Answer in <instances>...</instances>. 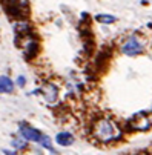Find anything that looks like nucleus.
<instances>
[{
    "mask_svg": "<svg viewBox=\"0 0 152 155\" xmlns=\"http://www.w3.org/2000/svg\"><path fill=\"white\" fill-rule=\"evenodd\" d=\"M40 144H41L43 147H45V149L51 150L52 153H55V150H54V147H52V143H51V138H49L48 135L43 134V137H41V140H40Z\"/></svg>",
    "mask_w": 152,
    "mask_h": 155,
    "instance_id": "obj_11",
    "label": "nucleus"
},
{
    "mask_svg": "<svg viewBox=\"0 0 152 155\" xmlns=\"http://www.w3.org/2000/svg\"><path fill=\"white\" fill-rule=\"evenodd\" d=\"M97 21H100V23H106V25H109V23H114L115 21V17L114 15H107V14H98L95 17Z\"/></svg>",
    "mask_w": 152,
    "mask_h": 155,
    "instance_id": "obj_10",
    "label": "nucleus"
},
{
    "mask_svg": "<svg viewBox=\"0 0 152 155\" xmlns=\"http://www.w3.org/2000/svg\"><path fill=\"white\" fill-rule=\"evenodd\" d=\"M11 146H12L14 149H25L26 141H25L23 138H14V140L11 141Z\"/></svg>",
    "mask_w": 152,
    "mask_h": 155,
    "instance_id": "obj_12",
    "label": "nucleus"
},
{
    "mask_svg": "<svg viewBox=\"0 0 152 155\" xmlns=\"http://www.w3.org/2000/svg\"><path fill=\"white\" fill-rule=\"evenodd\" d=\"M55 143L60 146H71L74 143V135L71 132H58L55 135Z\"/></svg>",
    "mask_w": 152,
    "mask_h": 155,
    "instance_id": "obj_7",
    "label": "nucleus"
},
{
    "mask_svg": "<svg viewBox=\"0 0 152 155\" xmlns=\"http://www.w3.org/2000/svg\"><path fill=\"white\" fill-rule=\"evenodd\" d=\"M12 91H14V81L6 75H0V92L11 94Z\"/></svg>",
    "mask_w": 152,
    "mask_h": 155,
    "instance_id": "obj_8",
    "label": "nucleus"
},
{
    "mask_svg": "<svg viewBox=\"0 0 152 155\" xmlns=\"http://www.w3.org/2000/svg\"><path fill=\"white\" fill-rule=\"evenodd\" d=\"M5 8L17 17H21L28 12V5H26V0H2Z\"/></svg>",
    "mask_w": 152,
    "mask_h": 155,
    "instance_id": "obj_3",
    "label": "nucleus"
},
{
    "mask_svg": "<svg viewBox=\"0 0 152 155\" xmlns=\"http://www.w3.org/2000/svg\"><path fill=\"white\" fill-rule=\"evenodd\" d=\"M23 51H25V55H26L28 58H31V57L37 52V43H35L34 40H29L26 45H25Z\"/></svg>",
    "mask_w": 152,
    "mask_h": 155,
    "instance_id": "obj_9",
    "label": "nucleus"
},
{
    "mask_svg": "<svg viewBox=\"0 0 152 155\" xmlns=\"http://www.w3.org/2000/svg\"><path fill=\"white\" fill-rule=\"evenodd\" d=\"M25 83H26V78H25L23 75H20V77L17 78V84H18L20 87H23V86H25Z\"/></svg>",
    "mask_w": 152,
    "mask_h": 155,
    "instance_id": "obj_13",
    "label": "nucleus"
},
{
    "mask_svg": "<svg viewBox=\"0 0 152 155\" xmlns=\"http://www.w3.org/2000/svg\"><path fill=\"white\" fill-rule=\"evenodd\" d=\"M150 126H152V118L146 112H140L134 115L129 121V127L134 130H147Z\"/></svg>",
    "mask_w": 152,
    "mask_h": 155,
    "instance_id": "obj_2",
    "label": "nucleus"
},
{
    "mask_svg": "<svg viewBox=\"0 0 152 155\" xmlns=\"http://www.w3.org/2000/svg\"><path fill=\"white\" fill-rule=\"evenodd\" d=\"M40 92L43 94V98H45L48 103H55V101H57L58 89H57V86H55V84H52V83H46V84L40 89Z\"/></svg>",
    "mask_w": 152,
    "mask_h": 155,
    "instance_id": "obj_6",
    "label": "nucleus"
},
{
    "mask_svg": "<svg viewBox=\"0 0 152 155\" xmlns=\"http://www.w3.org/2000/svg\"><path fill=\"white\" fill-rule=\"evenodd\" d=\"M121 51H123V54H126V55H137V54L141 52V45H140V41H138L135 37H131V38H129L124 45H123Z\"/></svg>",
    "mask_w": 152,
    "mask_h": 155,
    "instance_id": "obj_5",
    "label": "nucleus"
},
{
    "mask_svg": "<svg viewBox=\"0 0 152 155\" xmlns=\"http://www.w3.org/2000/svg\"><path fill=\"white\" fill-rule=\"evenodd\" d=\"M3 153L5 155H17L14 150H9V149H3Z\"/></svg>",
    "mask_w": 152,
    "mask_h": 155,
    "instance_id": "obj_14",
    "label": "nucleus"
},
{
    "mask_svg": "<svg viewBox=\"0 0 152 155\" xmlns=\"http://www.w3.org/2000/svg\"><path fill=\"white\" fill-rule=\"evenodd\" d=\"M92 134H94V137L98 141L109 143V141H114V140H117L120 137V129H118V126L114 121L107 120V118H101V120L95 121Z\"/></svg>",
    "mask_w": 152,
    "mask_h": 155,
    "instance_id": "obj_1",
    "label": "nucleus"
},
{
    "mask_svg": "<svg viewBox=\"0 0 152 155\" xmlns=\"http://www.w3.org/2000/svg\"><path fill=\"white\" fill-rule=\"evenodd\" d=\"M18 132H20V137L23 138L25 141H34V143H40L43 134L40 130L34 129L32 126L29 124H20L18 127Z\"/></svg>",
    "mask_w": 152,
    "mask_h": 155,
    "instance_id": "obj_4",
    "label": "nucleus"
}]
</instances>
